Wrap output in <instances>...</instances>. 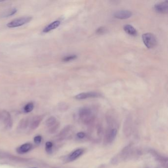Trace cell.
Returning <instances> with one entry per match:
<instances>
[{"label": "cell", "mask_w": 168, "mask_h": 168, "mask_svg": "<svg viewBox=\"0 0 168 168\" xmlns=\"http://www.w3.org/2000/svg\"><path fill=\"white\" fill-rule=\"evenodd\" d=\"M79 115L82 119L87 120L89 119L91 116V111L88 108L83 107L80 110Z\"/></svg>", "instance_id": "obj_9"}, {"label": "cell", "mask_w": 168, "mask_h": 168, "mask_svg": "<svg viewBox=\"0 0 168 168\" xmlns=\"http://www.w3.org/2000/svg\"><path fill=\"white\" fill-rule=\"evenodd\" d=\"M76 58L75 55H70L69 56H65L64 58H63V61L64 62H69L75 60Z\"/></svg>", "instance_id": "obj_18"}, {"label": "cell", "mask_w": 168, "mask_h": 168, "mask_svg": "<svg viewBox=\"0 0 168 168\" xmlns=\"http://www.w3.org/2000/svg\"><path fill=\"white\" fill-rule=\"evenodd\" d=\"M16 12H17V9L14 8V9H12L10 10H9L8 12H7L4 15V16H12V15L14 14Z\"/></svg>", "instance_id": "obj_20"}, {"label": "cell", "mask_w": 168, "mask_h": 168, "mask_svg": "<svg viewBox=\"0 0 168 168\" xmlns=\"http://www.w3.org/2000/svg\"><path fill=\"white\" fill-rule=\"evenodd\" d=\"M117 135V130L116 129H112L111 130L108 137V141L109 142H112L116 138Z\"/></svg>", "instance_id": "obj_15"}, {"label": "cell", "mask_w": 168, "mask_h": 168, "mask_svg": "<svg viewBox=\"0 0 168 168\" xmlns=\"http://www.w3.org/2000/svg\"><path fill=\"white\" fill-rule=\"evenodd\" d=\"M60 25V21H55L51 23L50 24L47 26L43 30L44 33H48L50 32V31L53 30L54 29H56L59 27V26Z\"/></svg>", "instance_id": "obj_11"}, {"label": "cell", "mask_w": 168, "mask_h": 168, "mask_svg": "<svg viewBox=\"0 0 168 168\" xmlns=\"http://www.w3.org/2000/svg\"><path fill=\"white\" fill-rule=\"evenodd\" d=\"M33 148L32 144L30 143H25L24 144H22L21 146H19L17 148L16 151L19 154H24L32 150Z\"/></svg>", "instance_id": "obj_8"}, {"label": "cell", "mask_w": 168, "mask_h": 168, "mask_svg": "<svg viewBox=\"0 0 168 168\" xmlns=\"http://www.w3.org/2000/svg\"><path fill=\"white\" fill-rule=\"evenodd\" d=\"M42 141V137L40 135H37L35 137L34 139V141L35 144H39Z\"/></svg>", "instance_id": "obj_19"}, {"label": "cell", "mask_w": 168, "mask_h": 168, "mask_svg": "<svg viewBox=\"0 0 168 168\" xmlns=\"http://www.w3.org/2000/svg\"><path fill=\"white\" fill-rule=\"evenodd\" d=\"M34 108V105L33 103L31 102L27 104H26L24 107V112L26 113H29L33 110Z\"/></svg>", "instance_id": "obj_16"}, {"label": "cell", "mask_w": 168, "mask_h": 168, "mask_svg": "<svg viewBox=\"0 0 168 168\" xmlns=\"http://www.w3.org/2000/svg\"><path fill=\"white\" fill-rule=\"evenodd\" d=\"M31 17H22L16 19L7 24V26L9 28H14L19 27L27 23L32 20Z\"/></svg>", "instance_id": "obj_2"}, {"label": "cell", "mask_w": 168, "mask_h": 168, "mask_svg": "<svg viewBox=\"0 0 168 168\" xmlns=\"http://www.w3.org/2000/svg\"><path fill=\"white\" fill-rule=\"evenodd\" d=\"M143 42L148 48H152L156 46L157 39L155 36L150 33L143 34L142 36Z\"/></svg>", "instance_id": "obj_1"}, {"label": "cell", "mask_w": 168, "mask_h": 168, "mask_svg": "<svg viewBox=\"0 0 168 168\" xmlns=\"http://www.w3.org/2000/svg\"><path fill=\"white\" fill-rule=\"evenodd\" d=\"M56 122L57 120L56 118L54 116H51L46 120V125L48 127H51L56 124Z\"/></svg>", "instance_id": "obj_14"}, {"label": "cell", "mask_w": 168, "mask_h": 168, "mask_svg": "<svg viewBox=\"0 0 168 168\" xmlns=\"http://www.w3.org/2000/svg\"><path fill=\"white\" fill-rule=\"evenodd\" d=\"M105 31V29L103 27L99 28L97 30V33L98 34H101Z\"/></svg>", "instance_id": "obj_22"}, {"label": "cell", "mask_w": 168, "mask_h": 168, "mask_svg": "<svg viewBox=\"0 0 168 168\" xmlns=\"http://www.w3.org/2000/svg\"><path fill=\"white\" fill-rule=\"evenodd\" d=\"M154 9L156 12L159 14H167L168 12V1L156 3L154 5Z\"/></svg>", "instance_id": "obj_4"}, {"label": "cell", "mask_w": 168, "mask_h": 168, "mask_svg": "<svg viewBox=\"0 0 168 168\" xmlns=\"http://www.w3.org/2000/svg\"><path fill=\"white\" fill-rule=\"evenodd\" d=\"M132 15L130 11L126 10H122L117 11L114 14V17L120 19H125L129 18Z\"/></svg>", "instance_id": "obj_7"}, {"label": "cell", "mask_w": 168, "mask_h": 168, "mask_svg": "<svg viewBox=\"0 0 168 168\" xmlns=\"http://www.w3.org/2000/svg\"><path fill=\"white\" fill-rule=\"evenodd\" d=\"M82 153H83V150L82 149L76 150L70 155L69 157V159L70 161L75 160L76 158H78V157H80L82 154Z\"/></svg>", "instance_id": "obj_13"}, {"label": "cell", "mask_w": 168, "mask_h": 168, "mask_svg": "<svg viewBox=\"0 0 168 168\" xmlns=\"http://www.w3.org/2000/svg\"><path fill=\"white\" fill-rule=\"evenodd\" d=\"M0 119L7 128H11L12 121L10 114L6 110H3L0 112Z\"/></svg>", "instance_id": "obj_3"}, {"label": "cell", "mask_w": 168, "mask_h": 168, "mask_svg": "<svg viewBox=\"0 0 168 168\" xmlns=\"http://www.w3.org/2000/svg\"><path fill=\"white\" fill-rule=\"evenodd\" d=\"M30 119L28 117H25L23 118L20 121V122L19 123L18 127L19 129L21 130H25L27 129L30 125Z\"/></svg>", "instance_id": "obj_10"}, {"label": "cell", "mask_w": 168, "mask_h": 168, "mask_svg": "<svg viewBox=\"0 0 168 168\" xmlns=\"http://www.w3.org/2000/svg\"><path fill=\"white\" fill-rule=\"evenodd\" d=\"M45 149L47 153L50 154L52 152L53 144L50 141H48L46 143Z\"/></svg>", "instance_id": "obj_17"}, {"label": "cell", "mask_w": 168, "mask_h": 168, "mask_svg": "<svg viewBox=\"0 0 168 168\" xmlns=\"http://www.w3.org/2000/svg\"><path fill=\"white\" fill-rule=\"evenodd\" d=\"M124 30L126 33L131 36H136L137 34V31L134 27L131 25H126L124 26Z\"/></svg>", "instance_id": "obj_12"}, {"label": "cell", "mask_w": 168, "mask_h": 168, "mask_svg": "<svg viewBox=\"0 0 168 168\" xmlns=\"http://www.w3.org/2000/svg\"><path fill=\"white\" fill-rule=\"evenodd\" d=\"M44 116H36L30 119V128L32 130L37 129L41 124V122L43 120Z\"/></svg>", "instance_id": "obj_6"}, {"label": "cell", "mask_w": 168, "mask_h": 168, "mask_svg": "<svg viewBox=\"0 0 168 168\" xmlns=\"http://www.w3.org/2000/svg\"><path fill=\"white\" fill-rule=\"evenodd\" d=\"M77 136L80 139H82L85 136V134L83 132H80L77 134Z\"/></svg>", "instance_id": "obj_21"}, {"label": "cell", "mask_w": 168, "mask_h": 168, "mask_svg": "<svg viewBox=\"0 0 168 168\" xmlns=\"http://www.w3.org/2000/svg\"><path fill=\"white\" fill-rule=\"evenodd\" d=\"M35 168V167H34V168Z\"/></svg>", "instance_id": "obj_23"}, {"label": "cell", "mask_w": 168, "mask_h": 168, "mask_svg": "<svg viewBox=\"0 0 168 168\" xmlns=\"http://www.w3.org/2000/svg\"><path fill=\"white\" fill-rule=\"evenodd\" d=\"M100 94L95 92H86V93H82L78 94L75 96V98L78 100H84L90 98H97L100 97Z\"/></svg>", "instance_id": "obj_5"}]
</instances>
